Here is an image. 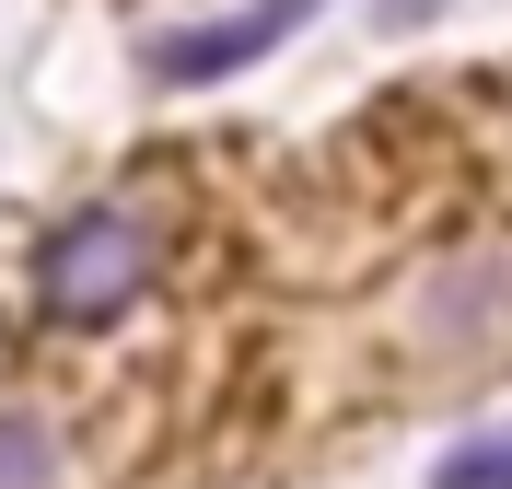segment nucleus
<instances>
[{
    "label": "nucleus",
    "instance_id": "nucleus-6",
    "mask_svg": "<svg viewBox=\"0 0 512 489\" xmlns=\"http://www.w3.org/2000/svg\"><path fill=\"white\" fill-rule=\"evenodd\" d=\"M419 12H431V0H384V24H419Z\"/></svg>",
    "mask_w": 512,
    "mask_h": 489
},
{
    "label": "nucleus",
    "instance_id": "nucleus-4",
    "mask_svg": "<svg viewBox=\"0 0 512 489\" xmlns=\"http://www.w3.org/2000/svg\"><path fill=\"white\" fill-rule=\"evenodd\" d=\"M47 478H59L47 420H35V408H0V489H47Z\"/></svg>",
    "mask_w": 512,
    "mask_h": 489
},
{
    "label": "nucleus",
    "instance_id": "nucleus-2",
    "mask_svg": "<svg viewBox=\"0 0 512 489\" xmlns=\"http://www.w3.org/2000/svg\"><path fill=\"white\" fill-rule=\"evenodd\" d=\"M501 326H512V257L501 245H466V257H443L431 280H419V338L478 350V338H501Z\"/></svg>",
    "mask_w": 512,
    "mask_h": 489
},
{
    "label": "nucleus",
    "instance_id": "nucleus-1",
    "mask_svg": "<svg viewBox=\"0 0 512 489\" xmlns=\"http://www.w3.org/2000/svg\"><path fill=\"white\" fill-rule=\"evenodd\" d=\"M140 280H152V222H140V210H70V222L35 245V315H59V326L128 315Z\"/></svg>",
    "mask_w": 512,
    "mask_h": 489
},
{
    "label": "nucleus",
    "instance_id": "nucleus-5",
    "mask_svg": "<svg viewBox=\"0 0 512 489\" xmlns=\"http://www.w3.org/2000/svg\"><path fill=\"white\" fill-rule=\"evenodd\" d=\"M431 489H512V431H489V443H454Z\"/></svg>",
    "mask_w": 512,
    "mask_h": 489
},
{
    "label": "nucleus",
    "instance_id": "nucleus-3",
    "mask_svg": "<svg viewBox=\"0 0 512 489\" xmlns=\"http://www.w3.org/2000/svg\"><path fill=\"white\" fill-rule=\"evenodd\" d=\"M326 0H256V12H233V24H198V35H163V82H222V70H245L256 47H280L291 24H315Z\"/></svg>",
    "mask_w": 512,
    "mask_h": 489
}]
</instances>
